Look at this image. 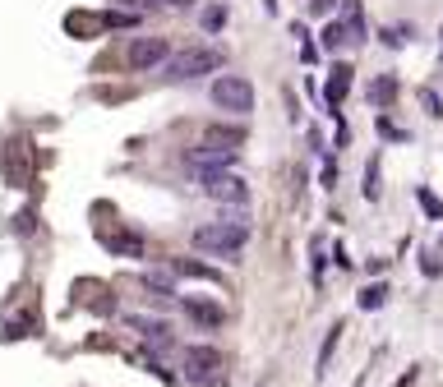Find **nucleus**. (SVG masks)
I'll list each match as a JSON object with an SVG mask.
<instances>
[{
    "mask_svg": "<svg viewBox=\"0 0 443 387\" xmlns=\"http://www.w3.org/2000/svg\"><path fill=\"white\" fill-rule=\"evenodd\" d=\"M245 240H250V221H245V212L240 217H226V221H208V226L194 231V244H199L203 254H217V258L240 254Z\"/></svg>",
    "mask_w": 443,
    "mask_h": 387,
    "instance_id": "nucleus-1",
    "label": "nucleus"
},
{
    "mask_svg": "<svg viewBox=\"0 0 443 387\" xmlns=\"http://www.w3.org/2000/svg\"><path fill=\"white\" fill-rule=\"evenodd\" d=\"M222 60L226 55L217 51V46H189V51L180 55H166V83H189V78H203V74H217Z\"/></svg>",
    "mask_w": 443,
    "mask_h": 387,
    "instance_id": "nucleus-2",
    "label": "nucleus"
},
{
    "mask_svg": "<svg viewBox=\"0 0 443 387\" xmlns=\"http://www.w3.org/2000/svg\"><path fill=\"white\" fill-rule=\"evenodd\" d=\"M208 97H212V106L226 111V115H250V111H254V83L245 74H217Z\"/></svg>",
    "mask_w": 443,
    "mask_h": 387,
    "instance_id": "nucleus-3",
    "label": "nucleus"
},
{
    "mask_svg": "<svg viewBox=\"0 0 443 387\" xmlns=\"http://www.w3.org/2000/svg\"><path fill=\"white\" fill-rule=\"evenodd\" d=\"M166 55H171V42L166 37H134L125 46V69L130 74H148V69L166 65Z\"/></svg>",
    "mask_w": 443,
    "mask_h": 387,
    "instance_id": "nucleus-4",
    "label": "nucleus"
},
{
    "mask_svg": "<svg viewBox=\"0 0 443 387\" xmlns=\"http://www.w3.org/2000/svg\"><path fill=\"white\" fill-rule=\"evenodd\" d=\"M231 162H236V148L212 143V139H203L199 148H189V153H185V166L194 171V176H208V171H226Z\"/></svg>",
    "mask_w": 443,
    "mask_h": 387,
    "instance_id": "nucleus-5",
    "label": "nucleus"
},
{
    "mask_svg": "<svg viewBox=\"0 0 443 387\" xmlns=\"http://www.w3.org/2000/svg\"><path fill=\"white\" fill-rule=\"evenodd\" d=\"M222 351H212V346H189L185 355H180V369H185V378L189 383H208V378H217L222 374Z\"/></svg>",
    "mask_w": 443,
    "mask_h": 387,
    "instance_id": "nucleus-6",
    "label": "nucleus"
},
{
    "mask_svg": "<svg viewBox=\"0 0 443 387\" xmlns=\"http://www.w3.org/2000/svg\"><path fill=\"white\" fill-rule=\"evenodd\" d=\"M199 189L217 203H245L250 199V185H245L240 176H231V171H208V176H199Z\"/></svg>",
    "mask_w": 443,
    "mask_h": 387,
    "instance_id": "nucleus-7",
    "label": "nucleus"
},
{
    "mask_svg": "<svg viewBox=\"0 0 443 387\" xmlns=\"http://www.w3.org/2000/svg\"><path fill=\"white\" fill-rule=\"evenodd\" d=\"M125 323H130V328H139L153 346H171V323H162V318H144V314H130Z\"/></svg>",
    "mask_w": 443,
    "mask_h": 387,
    "instance_id": "nucleus-8",
    "label": "nucleus"
},
{
    "mask_svg": "<svg viewBox=\"0 0 443 387\" xmlns=\"http://www.w3.org/2000/svg\"><path fill=\"white\" fill-rule=\"evenodd\" d=\"M346 83H351V69H346V65H332V74H328V92H323V97H328V111H332V115H337V106H342V97H346Z\"/></svg>",
    "mask_w": 443,
    "mask_h": 387,
    "instance_id": "nucleus-9",
    "label": "nucleus"
},
{
    "mask_svg": "<svg viewBox=\"0 0 443 387\" xmlns=\"http://www.w3.org/2000/svg\"><path fill=\"white\" fill-rule=\"evenodd\" d=\"M342 332H346V328H342V323H332V328H328V332H323V346H319V360H314V374H319V378H323V374H328V365H332V351H337V342H342Z\"/></svg>",
    "mask_w": 443,
    "mask_h": 387,
    "instance_id": "nucleus-10",
    "label": "nucleus"
},
{
    "mask_svg": "<svg viewBox=\"0 0 443 387\" xmlns=\"http://www.w3.org/2000/svg\"><path fill=\"white\" fill-rule=\"evenodd\" d=\"M185 309H189V318L203 323V328H222V318H226L217 304H199V300H185Z\"/></svg>",
    "mask_w": 443,
    "mask_h": 387,
    "instance_id": "nucleus-11",
    "label": "nucleus"
},
{
    "mask_svg": "<svg viewBox=\"0 0 443 387\" xmlns=\"http://www.w3.org/2000/svg\"><path fill=\"white\" fill-rule=\"evenodd\" d=\"M176 272H180V276H194V281H212V286L222 281V272H212V267L194 263V258H176Z\"/></svg>",
    "mask_w": 443,
    "mask_h": 387,
    "instance_id": "nucleus-12",
    "label": "nucleus"
},
{
    "mask_svg": "<svg viewBox=\"0 0 443 387\" xmlns=\"http://www.w3.org/2000/svg\"><path fill=\"white\" fill-rule=\"evenodd\" d=\"M397 97V83H393V78H374V83H369V101H374V106H388V101Z\"/></svg>",
    "mask_w": 443,
    "mask_h": 387,
    "instance_id": "nucleus-13",
    "label": "nucleus"
},
{
    "mask_svg": "<svg viewBox=\"0 0 443 387\" xmlns=\"http://www.w3.org/2000/svg\"><path fill=\"white\" fill-rule=\"evenodd\" d=\"M383 304H388V286H365V290H360V309H365V314L383 309Z\"/></svg>",
    "mask_w": 443,
    "mask_h": 387,
    "instance_id": "nucleus-14",
    "label": "nucleus"
},
{
    "mask_svg": "<svg viewBox=\"0 0 443 387\" xmlns=\"http://www.w3.org/2000/svg\"><path fill=\"white\" fill-rule=\"evenodd\" d=\"M365 199L369 203L379 199V157H369V166H365Z\"/></svg>",
    "mask_w": 443,
    "mask_h": 387,
    "instance_id": "nucleus-15",
    "label": "nucleus"
},
{
    "mask_svg": "<svg viewBox=\"0 0 443 387\" xmlns=\"http://www.w3.org/2000/svg\"><path fill=\"white\" fill-rule=\"evenodd\" d=\"M342 42H346V23H328V28H323V46H328V51H337Z\"/></svg>",
    "mask_w": 443,
    "mask_h": 387,
    "instance_id": "nucleus-16",
    "label": "nucleus"
},
{
    "mask_svg": "<svg viewBox=\"0 0 443 387\" xmlns=\"http://www.w3.org/2000/svg\"><path fill=\"white\" fill-rule=\"evenodd\" d=\"M111 249L116 254H144V240L139 235H121V240H111Z\"/></svg>",
    "mask_w": 443,
    "mask_h": 387,
    "instance_id": "nucleus-17",
    "label": "nucleus"
},
{
    "mask_svg": "<svg viewBox=\"0 0 443 387\" xmlns=\"http://www.w3.org/2000/svg\"><path fill=\"white\" fill-rule=\"evenodd\" d=\"M102 28H134V23H139V19H134V14H102Z\"/></svg>",
    "mask_w": 443,
    "mask_h": 387,
    "instance_id": "nucleus-18",
    "label": "nucleus"
},
{
    "mask_svg": "<svg viewBox=\"0 0 443 387\" xmlns=\"http://www.w3.org/2000/svg\"><path fill=\"white\" fill-rule=\"evenodd\" d=\"M222 23H226V10H222V5H212V10L203 14V33H217Z\"/></svg>",
    "mask_w": 443,
    "mask_h": 387,
    "instance_id": "nucleus-19",
    "label": "nucleus"
},
{
    "mask_svg": "<svg viewBox=\"0 0 443 387\" xmlns=\"http://www.w3.org/2000/svg\"><path fill=\"white\" fill-rule=\"evenodd\" d=\"M144 286H153V290H166V295H176V286H171V276H162V272H148V276H144Z\"/></svg>",
    "mask_w": 443,
    "mask_h": 387,
    "instance_id": "nucleus-20",
    "label": "nucleus"
},
{
    "mask_svg": "<svg viewBox=\"0 0 443 387\" xmlns=\"http://www.w3.org/2000/svg\"><path fill=\"white\" fill-rule=\"evenodd\" d=\"M416 199H421V208H425V212H430V217H443V203H439V199H434L430 189H421V194H416Z\"/></svg>",
    "mask_w": 443,
    "mask_h": 387,
    "instance_id": "nucleus-21",
    "label": "nucleus"
},
{
    "mask_svg": "<svg viewBox=\"0 0 443 387\" xmlns=\"http://www.w3.org/2000/svg\"><path fill=\"white\" fill-rule=\"evenodd\" d=\"M157 10H171V14H180V10H194V0H153Z\"/></svg>",
    "mask_w": 443,
    "mask_h": 387,
    "instance_id": "nucleus-22",
    "label": "nucleus"
},
{
    "mask_svg": "<svg viewBox=\"0 0 443 387\" xmlns=\"http://www.w3.org/2000/svg\"><path fill=\"white\" fill-rule=\"evenodd\" d=\"M421 106H425V111H430V115H443V111H439V97H434V92H430V88H421Z\"/></svg>",
    "mask_w": 443,
    "mask_h": 387,
    "instance_id": "nucleus-23",
    "label": "nucleus"
},
{
    "mask_svg": "<svg viewBox=\"0 0 443 387\" xmlns=\"http://www.w3.org/2000/svg\"><path fill=\"white\" fill-rule=\"evenodd\" d=\"M379 134H383V139H407L402 129H393V125H388V115H379Z\"/></svg>",
    "mask_w": 443,
    "mask_h": 387,
    "instance_id": "nucleus-24",
    "label": "nucleus"
},
{
    "mask_svg": "<svg viewBox=\"0 0 443 387\" xmlns=\"http://www.w3.org/2000/svg\"><path fill=\"white\" fill-rule=\"evenodd\" d=\"M310 10H314V14H328V10H332V0H310Z\"/></svg>",
    "mask_w": 443,
    "mask_h": 387,
    "instance_id": "nucleus-25",
    "label": "nucleus"
},
{
    "mask_svg": "<svg viewBox=\"0 0 443 387\" xmlns=\"http://www.w3.org/2000/svg\"><path fill=\"white\" fill-rule=\"evenodd\" d=\"M416 374H421V369L411 365V369H407V374H402V383H397V387H411V383H416Z\"/></svg>",
    "mask_w": 443,
    "mask_h": 387,
    "instance_id": "nucleus-26",
    "label": "nucleus"
}]
</instances>
